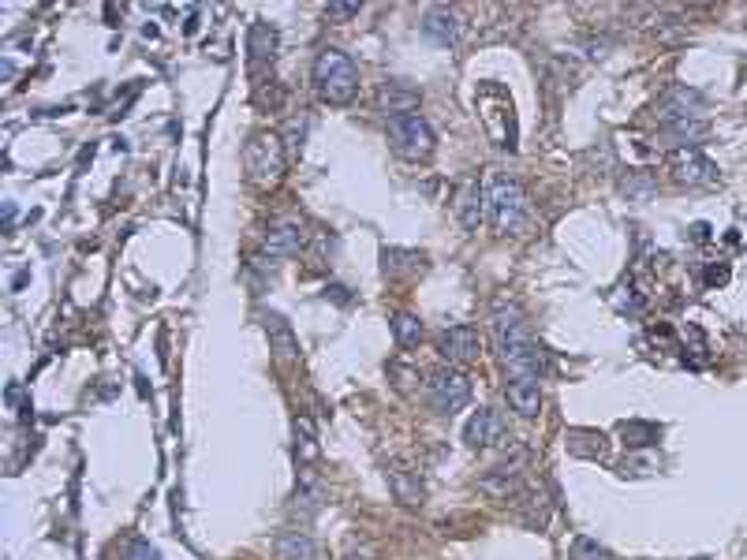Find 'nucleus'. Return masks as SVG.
Here are the masks:
<instances>
[{"mask_svg": "<svg viewBox=\"0 0 747 560\" xmlns=\"http://www.w3.org/2000/svg\"><path fill=\"white\" fill-rule=\"evenodd\" d=\"M494 340H497V355L512 378H531L535 381L546 366V355L538 348V340L531 336L527 322L516 303H497L494 310Z\"/></svg>", "mask_w": 747, "mask_h": 560, "instance_id": "f257e3e1", "label": "nucleus"}, {"mask_svg": "<svg viewBox=\"0 0 747 560\" xmlns=\"http://www.w3.org/2000/svg\"><path fill=\"white\" fill-rule=\"evenodd\" d=\"M482 195H486L490 224H494L501 236L520 232L523 221H527V195H523L520 180H512L501 168H494V172L486 176V183H482Z\"/></svg>", "mask_w": 747, "mask_h": 560, "instance_id": "f03ea898", "label": "nucleus"}, {"mask_svg": "<svg viewBox=\"0 0 747 560\" xmlns=\"http://www.w3.org/2000/svg\"><path fill=\"white\" fill-rule=\"evenodd\" d=\"M314 90L325 105H348L359 94V71L340 49H322L314 60Z\"/></svg>", "mask_w": 747, "mask_h": 560, "instance_id": "7ed1b4c3", "label": "nucleus"}, {"mask_svg": "<svg viewBox=\"0 0 747 560\" xmlns=\"http://www.w3.org/2000/svg\"><path fill=\"white\" fill-rule=\"evenodd\" d=\"M284 161H288V154H284V146H281V135L258 131V135H251L247 146H243V168H247V180H251L254 187H262V191H269V187L281 183Z\"/></svg>", "mask_w": 747, "mask_h": 560, "instance_id": "20e7f679", "label": "nucleus"}, {"mask_svg": "<svg viewBox=\"0 0 747 560\" xmlns=\"http://www.w3.org/2000/svg\"><path fill=\"white\" fill-rule=\"evenodd\" d=\"M389 142H393V150L404 157V161H426L437 146L430 124H426L423 116H415V112L389 120Z\"/></svg>", "mask_w": 747, "mask_h": 560, "instance_id": "39448f33", "label": "nucleus"}, {"mask_svg": "<svg viewBox=\"0 0 747 560\" xmlns=\"http://www.w3.org/2000/svg\"><path fill=\"white\" fill-rule=\"evenodd\" d=\"M426 396H430V404L441 415H452V411H460L471 400V378L464 370H456V366H437L430 381H426Z\"/></svg>", "mask_w": 747, "mask_h": 560, "instance_id": "423d86ee", "label": "nucleus"}, {"mask_svg": "<svg viewBox=\"0 0 747 560\" xmlns=\"http://www.w3.org/2000/svg\"><path fill=\"white\" fill-rule=\"evenodd\" d=\"M665 168H669L673 183H680V187H710V183H718V165H714L703 150H695V146L673 150L669 161H665Z\"/></svg>", "mask_w": 747, "mask_h": 560, "instance_id": "0eeeda50", "label": "nucleus"}, {"mask_svg": "<svg viewBox=\"0 0 747 560\" xmlns=\"http://www.w3.org/2000/svg\"><path fill=\"white\" fill-rule=\"evenodd\" d=\"M303 243H307L303 221H296V217H281V221L269 224L266 239H262V251H266L269 258H292V254L303 251Z\"/></svg>", "mask_w": 747, "mask_h": 560, "instance_id": "6e6552de", "label": "nucleus"}, {"mask_svg": "<svg viewBox=\"0 0 747 560\" xmlns=\"http://www.w3.org/2000/svg\"><path fill=\"white\" fill-rule=\"evenodd\" d=\"M437 351L449 363H471L479 355V333L471 325H449L437 333Z\"/></svg>", "mask_w": 747, "mask_h": 560, "instance_id": "1a4fd4ad", "label": "nucleus"}, {"mask_svg": "<svg viewBox=\"0 0 747 560\" xmlns=\"http://www.w3.org/2000/svg\"><path fill=\"white\" fill-rule=\"evenodd\" d=\"M699 94L695 90H688V86H673L669 94L662 98V105H658V120H665V124H688V120H695L699 116Z\"/></svg>", "mask_w": 747, "mask_h": 560, "instance_id": "9d476101", "label": "nucleus"}, {"mask_svg": "<svg viewBox=\"0 0 747 560\" xmlns=\"http://www.w3.org/2000/svg\"><path fill=\"white\" fill-rule=\"evenodd\" d=\"M501 437H505V422H501V415L490 411V407H479L464 430V441L471 448H490V445H497Z\"/></svg>", "mask_w": 747, "mask_h": 560, "instance_id": "9b49d317", "label": "nucleus"}, {"mask_svg": "<svg viewBox=\"0 0 747 560\" xmlns=\"http://www.w3.org/2000/svg\"><path fill=\"white\" fill-rule=\"evenodd\" d=\"M505 400H508V407L520 415V419H535L538 411H542V389H538V381H531V378L508 381Z\"/></svg>", "mask_w": 747, "mask_h": 560, "instance_id": "f8f14e48", "label": "nucleus"}, {"mask_svg": "<svg viewBox=\"0 0 747 560\" xmlns=\"http://www.w3.org/2000/svg\"><path fill=\"white\" fill-rule=\"evenodd\" d=\"M419 105V90L408 83H385L378 90V109L389 116V120H396V116H408L411 109Z\"/></svg>", "mask_w": 747, "mask_h": 560, "instance_id": "ddd939ff", "label": "nucleus"}, {"mask_svg": "<svg viewBox=\"0 0 747 560\" xmlns=\"http://www.w3.org/2000/svg\"><path fill=\"white\" fill-rule=\"evenodd\" d=\"M262 325H266L269 348L277 351V359H281V363H292V359H299V340H296V333L288 329V322H284L281 314H262Z\"/></svg>", "mask_w": 747, "mask_h": 560, "instance_id": "4468645a", "label": "nucleus"}, {"mask_svg": "<svg viewBox=\"0 0 747 560\" xmlns=\"http://www.w3.org/2000/svg\"><path fill=\"white\" fill-rule=\"evenodd\" d=\"M385 478H389V486H393L396 501H400V504H408V508H419V504H423L426 490H423V482H419V475H415L411 467H400V463H393V467L385 471Z\"/></svg>", "mask_w": 747, "mask_h": 560, "instance_id": "2eb2a0df", "label": "nucleus"}, {"mask_svg": "<svg viewBox=\"0 0 747 560\" xmlns=\"http://www.w3.org/2000/svg\"><path fill=\"white\" fill-rule=\"evenodd\" d=\"M479 493H486L490 501H516V497L523 493L520 471H505V467H494L490 475L479 478Z\"/></svg>", "mask_w": 747, "mask_h": 560, "instance_id": "dca6fc26", "label": "nucleus"}, {"mask_svg": "<svg viewBox=\"0 0 747 560\" xmlns=\"http://www.w3.org/2000/svg\"><path fill=\"white\" fill-rule=\"evenodd\" d=\"M277 27H269L266 19H258V23H251V30H247V53H251L254 64H273V56H277Z\"/></svg>", "mask_w": 747, "mask_h": 560, "instance_id": "f3484780", "label": "nucleus"}, {"mask_svg": "<svg viewBox=\"0 0 747 560\" xmlns=\"http://www.w3.org/2000/svg\"><path fill=\"white\" fill-rule=\"evenodd\" d=\"M456 12H449V8H430V12L423 15V34L430 38V42L437 45H452L456 42Z\"/></svg>", "mask_w": 747, "mask_h": 560, "instance_id": "a211bd4d", "label": "nucleus"}, {"mask_svg": "<svg viewBox=\"0 0 747 560\" xmlns=\"http://www.w3.org/2000/svg\"><path fill=\"white\" fill-rule=\"evenodd\" d=\"M456 213H460V224L467 232H475L482 224V213H486V195H482L479 183H467L460 191V202H456Z\"/></svg>", "mask_w": 747, "mask_h": 560, "instance_id": "6ab92c4d", "label": "nucleus"}, {"mask_svg": "<svg viewBox=\"0 0 747 560\" xmlns=\"http://www.w3.org/2000/svg\"><path fill=\"white\" fill-rule=\"evenodd\" d=\"M273 553H277V560H318V546L311 542V534H303V531L281 534Z\"/></svg>", "mask_w": 747, "mask_h": 560, "instance_id": "aec40b11", "label": "nucleus"}, {"mask_svg": "<svg viewBox=\"0 0 747 560\" xmlns=\"http://www.w3.org/2000/svg\"><path fill=\"white\" fill-rule=\"evenodd\" d=\"M568 448L576 456H587V460H602L606 456V437L598 434V430H572L568 434Z\"/></svg>", "mask_w": 747, "mask_h": 560, "instance_id": "412c9836", "label": "nucleus"}, {"mask_svg": "<svg viewBox=\"0 0 747 560\" xmlns=\"http://www.w3.org/2000/svg\"><path fill=\"white\" fill-rule=\"evenodd\" d=\"M423 266V258L415 251H396V247H389V251L381 254V269H385V277H404V273H415V269Z\"/></svg>", "mask_w": 747, "mask_h": 560, "instance_id": "4be33fe9", "label": "nucleus"}, {"mask_svg": "<svg viewBox=\"0 0 747 560\" xmlns=\"http://www.w3.org/2000/svg\"><path fill=\"white\" fill-rule=\"evenodd\" d=\"M393 333H396V344H400V348H415V344L423 340V325H419V318H411V314H396Z\"/></svg>", "mask_w": 747, "mask_h": 560, "instance_id": "5701e85b", "label": "nucleus"}, {"mask_svg": "<svg viewBox=\"0 0 747 560\" xmlns=\"http://www.w3.org/2000/svg\"><path fill=\"white\" fill-rule=\"evenodd\" d=\"M568 560H613V553H609L606 546H598L594 538H576V542H572V553H568Z\"/></svg>", "mask_w": 747, "mask_h": 560, "instance_id": "b1692460", "label": "nucleus"}, {"mask_svg": "<svg viewBox=\"0 0 747 560\" xmlns=\"http://www.w3.org/2000/svg\"><path fill=\"white\" fill-rule=\"evenodd\" d=\"M296 456L299 460H314L318 456V445H314V430L307 419L296 422Z\"/></svg>", "mask_w": 747, "mask_h": 560, "instance_id": "393cba45", "label": "nucleus"}, {"mask_svg": "<svg viewBox=\"0 0 747 560\" xmlns=\"http://www.w3.org/2000/svg\"><path fill=\"white\" fill-rule=\"evenodd\" d=\"M621 434L628 437L624 445H628V448H639V445H650V441L658 437V430H654V426H647V422H624Z\"/></svg>", "mask_w": 747, "mask_h": 560, "instance_id": "a878e982", "label": "nucleus"}, {"mask_svg": "<svg viewBox=\"0 0 747 560\" xmlns=\"http://www.w3.org/2000/svg\"><path fill=\"white\" fill-rule=\"evenodd\" d=\"M303 135H307V116H299V120H288V131H284V154L288 157H299V150H303Z\"/></svg>", "mask_w": 747, "mask_h": 560, "instance_id": "bb28decb", "label": "nucleus"}, {"mask_svg": "<svg viewBox=\"0 0 747 560\" xmlns=\"http://www.w3.org/2000/svg\"><path fill=\"white\" fill-rule=\"evenodd\" d=\"M120 560H161V553H157L150 542H142V538H131V542L120 549Z\"/></svg>", "mask_w": 747, "mask_h": 560, "instance_id": "cd10ccee", "label": "nucleus"}, {"mask_svg": "<svg viewBox=\"0 0 747 560\" xmlns=\"http://www.w3.org/2000/svg\"><path fill=\"white\" fill-rule=\"evenodd\" d=\"M624 191H628V195H650V191H654V180H643V172H632V176L624 180Z\"/></svg>", "mask_w": 747, "mask_h": 560, "instance_id": "c85d7f7f", "label": "nucleus"}, {"mask_svg": "<svg viewBox=\"0 0 747 560\" xmlns=\"http://www.w3.org/2000/svg\"><path fill=\"white\" fill-rule=\"evenodd\" d=\"M325 15H329V19H355V15H359V4H329Z\"/></svg>", "mask_w": 747, "mask_h": 560, "instance_id": "c756f323", "label": "nucleus"}, {"mask_svg": "<svg viewBox=\"0 0 747 560\" xmlns=\"http://www.w3.org/2000/svg\"><path fill=\"white\" fill-rule=\"evenodd\" d=\"M729 280V266H710L706 269V284L710 288H718V284H725Z\"/></svg>", "mask_w": 747, "mask_h": 560, "instance_id": "7c9ffc66", "label": "nucleus"}, {"mask_svg": "<svg viewBox=\"0 0 747 560\" xmlns=\"http://www.w3.org/2000/svg\"><path fill=\"white\" fill-rule=\"evenodd\" d=\"M691 239H695V243H706V239H710V224H695V228H691Z\"/></svg>", "mask_w": 747, "mask_h": 560, "instance_id": "2f4dec72", "label": "nucleus"}, {"mask_svg": "<svg viewBox=\"0 0 747 560\" xmlns=\"http://www.w3.org/2000/svg\"><path fill=\"white\" fill-rule=\"evenodd\" d=\"M348 560H370V557H348Z\"/></svg>", "mask_w": 747, "mask_h": 560, "instance_id": "473e14b6", "label": "nucleus"}]
</instances>
